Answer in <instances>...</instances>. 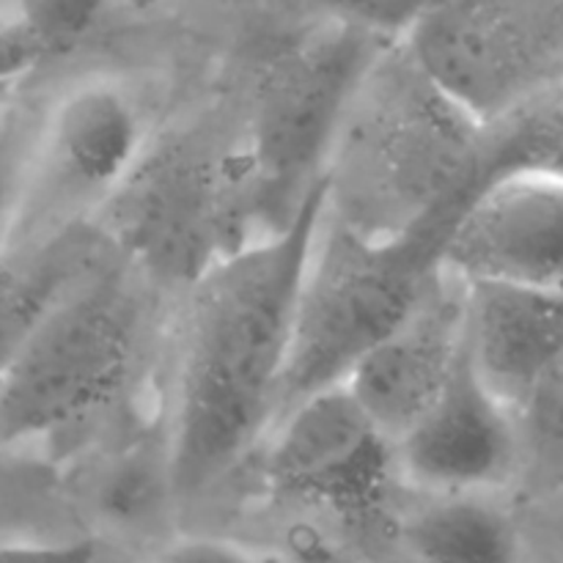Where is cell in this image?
I'll return each instance as SVG.
<instances>
[{"label":"cell","instance_id":"obj_19","mask_svg":"<svg viewBox=\"0 0 563 563\" xmlns=\"http://www.w3.org/2000/svg\"><path fill=\"white\" fill-rule=\"evenodd\" d=\"M214 3H245V0H214Z\"/></svg>","mask_w":563,"mask_h":563},{"label":"cell","instance_id":"obj_1","mask_svg":"<svg viewBox=\"0 0 563 563\" xmlns=\"http://www.w3.org/2000/svg\"><path fill=\"white\" fill-rule=\"evenodd\" d=\"M324 209L328 176L289 229L231 251L187 289L168 421L179 504L203 498L273 432Z\"/></svg>","mask_w":563,"mask_h":563},{"label":"cell","instance_id":"obj_14","mask_svg":"<svg viewBox=\"0 0 563 563\" xmlns=\"http://www.w3.org/2000/svg\"><path fill=\"white\" fill-rule=\"evenodd\" d=\"M432 500L401 517L399 539L423 561H515L517 533L484 493H429Z\"/></svg>","mask_w":563,"mask_h":563},{"label":"cell","instance_id":"obj_12","mask_svg":"<svg viewBox=\"0 0 563 563\" xmlns=\"http://www.w3.org/2000/svg\"><path fill=\"white\" fill-rule=\"evenodd\" d=\"M467 352L484 383L511 410L528 412L563 357V295L467 280Z\"/></svg>","mask_w":563,"mask_h":563},{"label":"cell","instance_id":"obj_4","mask_svg":"<svg viewBox=\"0 0 563 563\" xmlns=\"http://www.w3.org/2000/svg\"><path fill=\"white\" fill-rule=\"evenodd\" d=\"M467 203L454 198L390 240L363 234L324 209L302 275L275 423L308 396L344 385L357 361L416 308L443 267Z\"/></svg>","mask_w":563,"mask_h":563},{"label":"cell","instance_id":"obj_8","mask_svg":"<svg viewBox=\"0 0 563 563\" xmlns=\"http://www.w3.org/2000/svg\"><path fill=\"white\" fill-rule=\"evenodd\" d=\"M269 495L317 511L350 531L388 520L401 476L396 440L377 427L346 385L319 390L278 418L262 462Z\"/></svg>","mask_w":563,"mask_h":563},{"label":"cell","instance_id":"obj_9","mask_svg":"<svg viewBox=\"0 0 563 563\" xmlns=\"http://www.w3.org/2000/svg\"><path fill=\"white\" fill-rule=\"evenodd\" d=\"M467 339V280L443 262L410 313L357 361L346 388L399 440L449 385Z\"/></svg>","mask_w":563,"mask_h":563},{"label":"cell","instance_id":"obj_15","mask_svg":"<svg viewBox=\"0 0 563 563\" xmlns=\"http://www.w3.org/2000/svg\"><path fill=\"white\" fill-rule=\"evenodd\" d=\"M108 5L110 0H14L0 33L5 102L38 69L77 53L99 31Z\"/></svg>","mask_w":563,"mask_h":563},{"label":"cell","instance_id":"obj_17","mask_svg":"<svg viewBox=\"0 0 563 563\" xmlns=\"http://www.w3.org/2000/svg\"><path fill=\"white\" fill-rule=\"evenodd\" d=\"M528 416H531V421L537 423L544 438L563 443V357L559 366L550 372V377L544 379L539 394L533 396Z\"/></svg>","mask_w":563,"mask_h":563},{"label":"cell","instance_id":"obj_3","mask_svg":"<svg viewBox=\"0 0 563 563\" xmlns=\"http://www.w3.org/2000/svg\"><path fill=\"white\" fill-rule=\"evenodd\" d=\"M388 42L330 16L258 64L231 141L240 247L295 223L324 179L352 93Z\"/></svg>","mask_w":563,"mask_h":563},{"label":"cell","instance_id":"obj_13","mask_svg":"<svg viewBox=\"0 0 563 563\" xmlns=\"http://www.w3.org/2000/svg\"><path fill=\"white\" fill-rule=\"evenodd\" d=\"M520 174L563 179V77L528 88L484 119L473 196Z\"/></svg>","mask_w":563,"mask_h":563},{"label":"cell","instance_id":"obj_10","mask_svg":"<svg viewBox=\"0 0 563 563\" xmlns=\"http://www.w3.org/2000/svg\"><path fill=\"white\" fill-rule=\"evenodd\" d=\"M517 412L462 352L434 405L396 440L401 476L423 493H493L517 471Z\"/></svg>","mask_w":563,"mask_h":563},{"label":"cell","instance_id":"obj_6","mask_svg":"<svg viewBox=\"0 0 563 563\" xmlns=\"http://www.w3.org/2000/svg\"><path fill=\"white\" fill-rule=\"evenodd\" d=\"M234 121H196L152 137L97 223L143 278L190 289L240 251L231 174Z\"/></svg>","mask_w":563,"mask_h":563},{"label":"cell","instance_id":"obj_18","mask_svg":"<svg viewBox=\"0 0 563 563\" xmlns=\"http://www.w3.org/2000/svg\"><path fill=\"white\" fill-rule=\"evenodd\" d=\"M170 559H185V561H236V559H247L245 550L231 548V542L218 544L209 542V539H198V542H181V548H174Z\"/></svg>","mask_w":563,"mask_h":563},{"label":"cell","instance_id":"obj_16","mask_svg":"<svg viewBox=\"0 0 563 563\" xmlns=\"http://www.w3.org/2000/svg\"><path fill=\"white\" fill-rule=\"evenodd\" d=\"M330 16L357 22L363 27L401 38L418 25L429 9V0H313Z\"/></svg>","mask_w":563,"mask_h":563},{"label":"cell","instance_id":"obj_11","mask_svg":"<svg viewBox=\"0 0 563 563\" xmlns=\"http://www.w3.org/2000/svg\"><path fill=\"white\" fill-rule=\"evenodd\" d=\"M443 262L467 280H506L563 295V179L506 176L456 220Z\"/></svg>","mask_w":563,"mask_h":563},{"label":"cell","instance_id":"obj_5","mask_svg":"<svg viewBox=\"0 0 563 563\" xmlns=\"http://www.w3.org/2000/svg\"><path fill=\"white\" fill-rule=\"evenodd\" d=\"M132 273L119 256L3 352L5 451L60 443L124 401L146 346V308Z\"/></svg>","mask_w":563,"mask_h":563},{"label":"cell","instance_id":"obj_7","mask_svg":"<svg viewBox=\"0 0 563 563\" xmlns=\"http://www.w3.org/2000/svg\"><path fill=\"white\" fill-rule=\"evenodd\" d=\"M152 137L146 108L126 82L99 77L66 91L9 196L5 256L97 220Z\"/></svg>","mask_w":563,"mask_h":563},{"label":"cell","instance_id":"obj_2","mask_svg":"<svg viewBox=\"0 0 563 563\" xmlns=\"http://www.w3.org/2000/svg\"><path fill=\"white\" fill-rule=\"evenodd\" d=\"M484 115L390 38L352 93L328 159V209L363 234L401 236L473 198Z\"/></svg>","mask_w":563,"mask_h":563}]
</instances>
